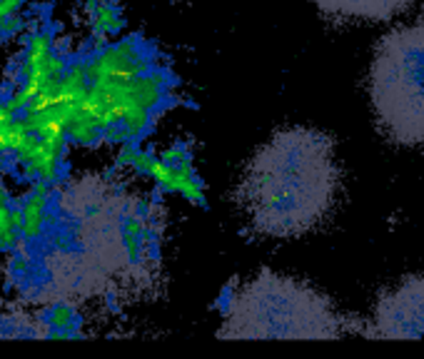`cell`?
<instances>
[{
  "label": "cell",
  "instance_id": "4",
  "mask_svg": "<svg viewBox=\"0 0 424 359\" xmlns=\"http://www.w3.org/2000/svg\"><path fill=\"white\" fill-rule=\"evenodd\" d=\"M357 335L370 340H424V272L382 292Z\"/></svg>",
  "mask_w": 424,
  "mask_h": 359
},
{
  "label": "cell",
  "instance_id": "9",
  "mask_svg": "<svg viewBox=\"0 0 424 359\" xmlns=\"http://www.w3.org/2000/svg\"><path fill=\"white\" fill-rule=\"evenodd\" d=\"M8 105H10L13 110H15V112H25V110H28V105H31V98H28V95H25V90H23V85L18 87V90H13V95L10 98L6 100Z\"/></svg>",
  "mask_w": 424,
  "mask_h": 359
},
{
  "label": "cell",
  "instance_id": "5",
  "mask_svg": "<svg viewBox=\"0 0 424 359\" xmlns=\"http://www.w3.org/2000/svg\"><path fill=\"white\" fill-rule=\"evenodd\" d=\"M322 15L332 20H364L382 23L405 12L417 0H312Z\"/></svg>",
  "mask_w": 424,
  "mask_h": 359
},
{
  "label": "cell",
  "instance_id": "12",
  "mask_svg": "<svg viewBox=\"0 0 424 359\" xmlns=\"http://www.w3.org/2000/svg\"><path fill=\"white\" fill-rule=\"evenodd\" d=\"M0 202H10V190L0 183Z\"/></svg>",
  "mask_w": 424,
  "mask_h": 359
},
{
  "label": "cell",
  "instance_id": "13",
  "mask_svg": "<svg viewBox=\"0 0 424 359\" xmlns=\"http://www.w3.org/2000/svg\"><path fill=\"white\" fill-rule=\"evenodd\" d=\"M8 3H10V6L15 8V10H20V8H23L25 3H28V0H8Z\"/></svg>",
  "mask_w": 424,
  "mask_h": 359
},
{
  "label": "cell",
  "instance_id": "1",
  "mask_svg": "<svg viewBox=\"0 0 424 359\" xmlns=\"http://www.w3.org/2000/svg\"><path fill=\"white\" fill-rule=\"evenodd\" d=\"M339 183L332 135L290 125L270 135L247 160L235 202L254 235L295 240L327 219L337 205Z\"/></svg>",
  "mask_w": 424,
  "mask_h": 359
},
{
  "label": "cell",
  "instance_id": "10",
  "mask_svg": "<svg viewBox=\"0 0 424 359\" xmlns=\"http://www.w3.org/2000/svg\"><path fill=\"white\" fill-rule=\"evenodd\" d=\"M23 222H25L23 205H15L10 210V225H13V230H23Z\"/></svg>",
  "mask_w": 424,
  "mask_h": 359
},
{
  "label": "cell",
  "instance_id": "6",
  "mask_svg": "<svg viewBox=\"0 0 424 359\" xmlns=\"http://www.w3.org/2000/svg\"><path fill=\"white\" fill-rule=\"evenodd\" d=\"M48 202H50V197L35 195V192H31V195L25 197V202H23L25 222H23V230H20V235H23V237H28L31 242L42 235V222H45V210H48Z\"/></svg>",
  "mask_w": 424,
  "mask_h": 359
},
{
  "label": "cell",
  "instance_id": "2",
  "mask_svg": "<svg viewBox=\"0 0 424 359\" xmlns=\"http://www.w3.org/2000/svg\"><path fill=\"white\" fill-rule=\"evenodd\" d=\"M220 340H342L357 335L334 302L312 285L262 269L227 299Z\"/></svg>",
  "mask_w": 424,
  "mask_h": 359
},
{
  "label": "cell",
  "instance_id": "14",
  "mask_svg": "<svg viewBox=\"0 0 424 359\" xmlns=\"http://www.w3.org/2000/svg\"><path fill=\"white\" fill-rule=\"evenodd\" d=\"M0 20H3V15H0Z\"/></svg>",
  "mask_w": 424,
  "mask_h": 359
},
{
  "label": "cell",
  "instance_id": "7",
  "mask_svg": "<svg viewBox=\"0 0 424 359\" xmlns=\"http://www.w3.org/2000/svg\"><path fill=\"white\" fill-rule=\"evenodd\" d=\"M48 324L60 329H73L78 324V317H75V310L70 305H53L48 310Z\"/></svg>",
  "mask_w": 424,
  "mask_h": 359
},
{
  "label": "cell",
  "instance_id": "8",
  "mask_svg": "<svg viewBox=\"0 0 424 359\" xmlns=\"http://www.w3.org/2000/svg\"><path fill=\"white\" fill-rule=\"evenodd\" d=\"M25 25H28V20L20 18L18 12H13V15H8V18L0 20V37H8V35H18L20 31H23Z\"/></svg>",
  "mask_w": 424,
  "mask_h": 359
},
{
  "label": "cell",
  "instance_id": "11",
  "mask_svg": "<svg viewBox=\"0 0 424 359\" xmlns=\"http://www.w3.org/2000/svg\"><path fill=\"white\" fill-rule=\"evenodd\" d=\"M31 192L42 197H50V183H42V180H33L31 183Z\"/></svg>",
  "mask_w": 424,
  "mask_h": 359
},
{
  "label": "cell",
  "instance_id": "3",
  "mask_svg": "<svg viewBox=\"0 0 424 359\" xmlns=\"http://www.w3.org/2000/svg\"><path fill=\"white\" fill-rule=\"evenodd\" d=\"M370 103L394 145H424V12L380 37L370 65Z\"/></svg>",
  "mask_w": 424,
  "mask_h": 359
}]
</instances>
